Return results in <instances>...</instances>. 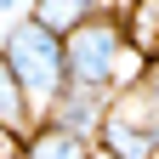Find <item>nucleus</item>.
<instances>
[{
    "instance_id": "1",
    "label": "nucleus",
    "mask_w": 159,
    "mask_h": 159,
    "mask_svg": "<svg viewBox=\"0 0 159 159\" xmlns=\"http://www.w3.org/2000/svg\"><path fill=\"white\" fill-rule=\"evenodd\" d=\"M0 63H6V74L17 80V91H23V102H29V114H34V125H46L51 102H57V97H63V85H68L63 40L46 34L34 17H23V23H11L6 46H0Z\"/></svg>"
},
{
    "instance_id": "2",
    "label": "nucleus",
    "mask_w": 159,
    "mask_h": 159,
    "mask_svg": "<svg viewBox=\"0 0 159 159\" xmlns=\"http://www.w3.org/2000/svg\"><path fill=\"white\" fill-rule=\"evenodd\" d=\"M119 63H125V29H119V17H91V23H80L74 34H63V68H68V85L114 91Z\"/></svg>"
},
{
    "instance_id": "3",
    "label": "nucleus",
    "mask_w": 159,
    "mask_h": 159,
    "mask_svg": "<svg viewBox=\"0 0 159 159\" xmlns=\"http://www.w3.org/2000/svg\"><path fill=\"white\" fill-rule=\"evenodd\" d=\"M108 102H114V91L63 85V97H57V102H51V114H46V125H51V131L80 136V142H91V136H97V125H102V114H108Z\"/></svg>"
},
{
    "instance_id": "4",
    "label": "nucleus",
    "mask_w": 159,
    "mask_h": 159,
    "mask_svg": "<svg viewBox=\"0 0 159 159\" xmlns=\"http://www.w3.org/2000/svg\"><path fill=\"white\" fill-rule=\"evenodd\" d=\"M97 6H102V0H34V23L63 40V34H74L80 23H91Z\"/></svg>"
},
{
    "instance_id": "5",
    "label": "nucleus",
    "mask_w": 159,
    "mask_h": 159,
    "mask_svg": "<svg viewBox=\"0 0 159 159\" xmlns=\"http://www.w3.org/2000/svg\"><path fill=\"white\" fill-rule=\"evenodd\" d=\"M23 159H91V142H80V136H68V131L40 125L29 142H23Z\"/></svg>"
},
{
    "instance_id": "6",
    "label": "nucleus",
    "mask_w": 159,
    "mask_h": 159,
    "mask_svg": "<svg viewBox=\"0 0 159 159\" xmlns=\"http://www.w3.org/2000/svg\"><path fill=\"white\" fill-rule=\"evenodd\" d=\"M0 125H6L11 136H29V125H34V114L23 102V91H17V80L6 74V63H0Z\"/></svg>"
},
{
    "instance_id": "7",
    "label": "nucleus",
    "mask_w": 159,
    "mask_h": 159,
    "mask_svg": "<svg viewBox=\"0 0 159 159\" xmlns=\"http://www.w3.org/2000/svg\"><path fill=\"white\" fill-rule=\"evenodd\" d=\"M0 159H23V136H11L6 125H0Z\"/></svg>"
},
{
    "instance_id": "8",
    "label": "nucleus",
    "mask_w": 159,
    "mask_h": 159,
    "mask_svg": "<svg viewBox=\"0 0 159 159\" xmlns=\"http://www.w3.org/2000/svg\"><path fill=\"white\" fill-rule=\"evenodd\" d=\"M0 11H23V0H0Z\"/></svg>"
},
{
    "instance_id": "9",
    "label": "nucleus",
    "mask_w": 159,
    "mask_h": 159,
    "mask_svg": "<svg viewBox=\"0 0 159 159\" xmlns=\"http://www.w3.org/2000/svg\"><path fill=\"white\" fill-rule=\"evenodd\" d=\"M91 159H108V153H97V148H91Z\"/></svg>"
},
{
    "instance_id": "10",
    "label": "nucleus",
    "mask_w": 159,
    "mask_h": 159,
    "mask_svg": "<svg viewBox=\"0 0 159 159\" xmlns=\"http://www.w3.org/2000/svg\"><path fill=\"white\" fill-rule=\"evenodd\" d=\"M153 57H159V34H153Z\"/></svg>"
}]
</instances>
